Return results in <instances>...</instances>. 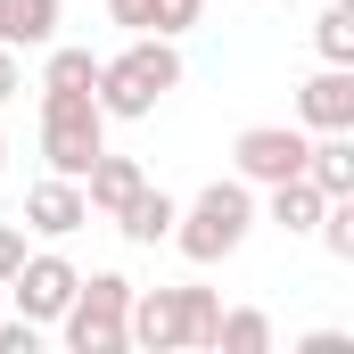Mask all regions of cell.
Instances as JSON below:
<instances>
[{
	"label": "cell",
	"mask_w": 354,
	"mask_h": 354,
	"mask_svg": "<svg viewBox=\"0 0 354 354\" xmlns=\"http://www.w3.org/2000/svg\"><path fill=\"white\" fill-rule=\"evenodd\" d=\"M33 346H41V330H33L25 313H17V322H0V354H33Z\"/></svg>",
	"instance_id": "cell-19"
},
{
	"label": "cell",
	"mask_w": 354,
	"mask_h": 354,
	"mask_svg": "<svg viewBox=\"0 0 354 354\" xmlns=\"http://www.w3.org/2000/svg\"><path fill=\"white\" fill-rule=\"evenodd\" d=\"M322 206H330V198H322L313 181H305V174H288V181H272V189H264L256 223H272V231H288V239H305V231L322 223Z\"/></svg>",
	"instance_id": "cell-10"
},
{
	"label": "cell",
	"mask_w": 354,
	"mask_h": 354,
	"mask_svg": "<svg viewBox=\"0 0 354 354\" xmlns=\"http://www.w3.org/2000/svg\"><path fill=\"white\" fill-rule=\"evenodd\" d=\"M214 322H223V297L214 288H132V313H124V338L149 354H181V346H214Z\"/></svg>",
	"instance_id": "cell-2"
},
{
	"label": "cell",
	"mask_w": 354,
	"mask_h": 354,
	"mask_svg": "<svg viewBox=\"0 0 354 354\" xmlns=\"http://www.w3.org/2000/svg\"><path fill=\"white\" fill-rule=\"evenodd\" d=\"M17 91H25V66H17V50H0V107H8Z\"/></svg>",
	"instance_id": "cell-23"
},
{
	"label": "cell",
	"mask_w": 354,
	"mask_h": 354,
	"mask_svg": "<svg viewBox=\"0 0 354 354\" xmlns=\"http://www.w3.org/2000/svg\"><path fill=\"white\" fill-rule=\"evenodd\" d=\"M124 313H132V280L124 272H91V280H75V305L58 313V338L75 354H124L132 346Z\"/></svg>",
	"instance_id": "cell-5"
},
{
	"label": "cell",
	"mask_w": 354,
	"mask_h": 354,
	"mask_svg": "<svg viewBox=\"0 0 354 354\" xmlns=\"http://www.w3.org/2000/svg\"><path fill=\"white\" fill-rule=\"evenodd\" d=\"M305 124H248L239 140H231V174L248 181V189H272V181L305 174Z\"/></svg>",
	"instance_id": "cell-7"
},
{
	"label": "cell",
	"mask_w": 354,
	"mask_h": 354,
	"mask_svg": "<svg viewBox=\"0 0 354 354\" xmlns=\"http://www.w3.org/2000/svg\"><path fill=\"white\" fill-rule=\"evenodd\" d=\"M214 354H272V313L231 305V313L214 322Z\"/></svg>",
	"instance_id": "cell-15"
},
{
	"label": "cell",
	"mask_w": 354,
	"mask_h": 354,
	"mask_svg": "<svg viewBox=\"0 0 354 354\" xmlns=\"http://www.w3.org/2000/svg\"><path fill=\"white\" fill-rule=\"evenodd\" d=\"M91 83H99V58H91V50H66V41H50L41 91H91Z\"/></svg>",
	"instance_id": "cell-17"
},
{
	"label": "cell",
	"mask_w": 354,
	"mask_h": 354,
	"mask_svg": "<svg viewBox=\"0 0 354 354\" xmlns=\"http://www.w3.org/2000/svg\"><path fill=\"white\" fill-rule=\"evenodd\" d=\"M248 231H256V189L231 174V181H206L189 206L174 214V248L189 264H231L239 248H248Z\"/></svg>",
	"instance_id": "cell-3"
},
{
	"label": "cell",
	"mask_w": 354,
	"mask_h": 354,
	"mask_svg": "<svg viewBox=\"0 0 354 354\" xmlns=\"http://www.w3.org/2000/svg\"><path fill=\"white\" fill-rule=\"evenodd\" d=\"M140 181H149V174H140L132 157H107V149H99L91 174H83V206H91V214H124V198H132Z\"/></svg>",
	"instance_id": "cell-14"
},
{
	"label": "cell",
	"mask_w": 354,
	"mask_h": 354,
	"mask_svg": "<svg viewBox=\"0 0 354 354\" xmlns=\"http://www.w3.org/2000/svg\"><path fill=\"white\" fill-rule=\"evenodd\" d=\"M107 17H115L124 33H149V0H107Z\"/></svg>",
	"instance_id": "cell-22"
},
{
	"label": "cell",
	"mask_w": 354,
	"mask_h": 354,
	"mask_svg": "<svg viewBox=\"0 0 354 354\" xmlns=\"http://www.w3.org/2000/svg\"><path fill=\"white\" fill-rule=\"evenodd\" d=\"M181 91V50L165 33H132V50H115V58H99V115H124V124H140V115H157V99Z\"/></svg>",
	"instance_id": "cell-1"
},
{
	"label": "cell",
	"mask_w": 354,
	"mask_h": 354,
	"mask_svg": "<svg viewBox=\"0 0 354 354\" xmlns=\"http://www.w3.org/2000/svg\"><path fill=\"white\" fill-rule=\"evenodd\" d=\"M91 223V206H83V181H66V174H41L33 189H25V231L33 239H75Z\"/></svg>",
	"instance_id": "cell-8"
},
{
	"label": "cell",
	"mask_w": 354,
	"mask_h": 354,
	"mask_svg": "<svg viewBox=\"0 0 354 354\" xmlns=\"http://www.w3.org/2000/svg\"><path fill=\"white\" fill-rule=\"evenodd\" d=\"M313 50H322V66H354V8H322L313 17Z\"/></svg>",
	"instance_id": "cell-16"
},
{
	"label": "cell",
	"mask_w": 354,
	"mask_h": 354,
	"mask_svg": "<svg viewBox=\"0 0 354 354\" xmlns=\"http://www.w3.org/2000/svg\"><path fill=\"white\" fill-rule=\"evenodd\" d=\"M25 264V223H0V280Z\"/></svg>",
	"instance_id": "cell-20"
},
{
	"label": "cell",
	"mask_w": 354,
	"mask_h": 354,
	"mask_svg": "<svg viewBox=\"0 0 354 354\" xmlns=\"http://www.w3.org/2000/svg\"><path fill=\"white\" fill-rule=\"evenodd\" d=\"M174 214H181V198H165V189L140 181V189L124 198V214H107V223H115L132 248H165V239H174Z\"/></svg>",
	"instance_id": "cell-12"
},
{
	"label": "cell",
	"mask_w": 354,
	"mask_h": 354,
	"mask_svg": "<svg viewBox=\"0 0 354 354\" xmlns=\"http://www.w3.org/2000/svg\"><path fill=\"white\" fill-rule=\"evenodd\" d=\"M338 8H354V0H338Z\"/></svg>",
	"instance_id": "cell-25"
},
{
	"label": "cell",
	"mask_w": 354,
	"mask_h": 354,
	"mask_svg": "<svg viewBox=\"0 0 354 354\" xmlns=\"http://www.w3.org/2000/svg\"><path fill=\"white\" fill-rule=\"evenodd\" d=\"M297 354H354L346 330H313V338H297Z\"/></svg>",
	"instance_id": "cell-21"
},
{
	"label": "cell",
	"mask_w": 354,
	"mask_h": 354,
	"mask_svg": "<svg viewBox=\"0 0 354 354\" xmlns=\"http://www.w3.org/2000/svg\"><path fill=\"white\" fill-rule=\"evenodd\" d=\"M297 124L305 132H354V66H322L297 83Z\"/></svg>",
	"instance_id": "cell-9"
},
{
	"label": "cell",
	"mask_w": 354,
	"mask_h": 354,
	"mask_svg": "<svg viewBox=\"0 0 354 354\" xmlns=\"http://www.w3.org/2000/svg\"><path fill=\"white\" fill-rule=\"evenodd\" d=\"M58 17H66V0H0V50H50L58 41Z\"/></svg>",
	"instance_id": "cell-11"
},
{
	"label": "cell",
	"mask_w": 354,
	"mask_h": 354,
	"mask_svg": "<svg viewBox=\"0 0 354 354\" xmlns=\"http://www.w3.org/2000/svg\"><path fill=\"white\" fill-rule=\"evenodd\" d=\"M75 280H83V272L66 264V256H58V239H50V248H41V256H33V248H25V264L8 272V280H0V288H8V297H17V313H25V322H33V330H58V313H66V305H75Z\"/></svg>",
	"instance_id": "cell-6"
},
{
	"label": "cell",
	"mask_w": 354,
	"mask_h": 354,
	"mask_svg": "<svg viewBox=\"0 0 354 354\" xmlns=\"http://www.w3.org/2000/svg\"><path fill=\"white\" fill-rule=\"evenodd\" d=\"M99 149H107L99 99H91V91H41V157H50V174L83 181Z\"/></svg>",
	"instance_id": "cell-4"
},
{
	"label": "cell",
	"mask_w": 354,
	"mask_h": 354,
	"mask_svg": "<svg viewBox=\"0 0 354 354\" xmlns=\"http://www.w3.org/2000/svg\"><path fill=\"white\" fill-rule=\"evenodd\" d=\"M0 174H8V132H0Z\"/></svg>",
	"instance_id": "cell-24"
},
{
	"label": "cell",
	"mask_w": 354,
	"mask_h": 354,
	"mask_svg": "<svg viewBox=\"0 0 354 354\" xmlns=\"http://www.w3.org/2000/svg\"><path fill=\"white\" fill-rule=\"evenodd\" d=\"M305 181L322 198H354V132H313L305 140Z\"/></svg>",
	"instance_id": "cell-13"
},
{
	"label": "cell",
	"mask_w": 354,
	"mask_h": 354,
	"mask_svg": "<svg viewBox=\"0 0 354 354\" xmlns=\"http://www.w3.org/2000/svg\"><path fill=\"white\" fill-rule=\"evenodd\" d=\"M198 17H206V0H149V33H165V41H181Z\"/></svg>",
	"instance_id": "cell-18"
}]
</instances>
